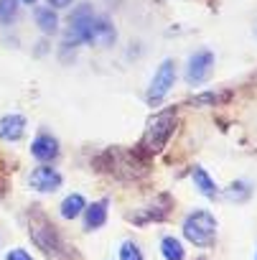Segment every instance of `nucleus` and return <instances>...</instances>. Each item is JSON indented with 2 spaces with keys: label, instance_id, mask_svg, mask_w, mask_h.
Segmentation results:
<instances>
[{
  "label": "nucleus",
  "instance_id": "1",
  "mask_svg": "<svg viewBox=\"0 0 257 260\" xmlns=\"http://www.w3.org/2000/svg\"><path fill=\"white\" fill-rule=\"evenodd\" d=\"M176 125H178V112L176 107H166L161 112H156L148 125H145V133H143V141L138 146V151H143L145 156H156L166 148V143L173 138L176 133Z\"/></svg>",
  "mask_w": 257,
  "mask_h": 260
},
{
  "label": "nucleus",
  "instance_id": "2",
  "mask_svg": "<svg viewBox=\"0 0 257 260\" xmlns=\"http://www.w3.org/2000/svg\"><path fill=\"white\" fill-rule=\"evenodd\" d=\"M216 217L209 209H194L186 219H183V237L196 245V247H209L216 240Z\"/></svg>",
  "mask_w": 257,
  "mask_h": 260
},
{
  "label": "nucleus",
  "instance_id": "3",
  "mask_svg": "<svg viewBox=\"0 0 257 260\" xmlns=\"http://www.w3.org/2000/svg\"><path fill=\"white\" fill-rule=\"evenodd\" d=\"M97 16H94V8L89 3H79L69 18V31H66V39H64V46L69 49L71 44L79 46V44H89L92 39V26H94Z\"/></svg>",
  "mask_w": 257,
  "mask_h": 260
},
{
  "label": "nucleus",
  "instance_id": "4",
  "mask_svg": "<svg viewBox=\"0 0 257 260\" xmlns=\"http://www.w3.org/2000/svg\"><path fill=\"white\" fill-rule=\"evenodd\" d=\"M176 84V61L173 59H163L161 67L156 69L153 79H151V87H148V102L151 105H161L166 100V94L173 89Z\"/></svg>",
  "mask_w": 257,
  "mask_h": 260
},
{
  "label": "nucleus",
  "instance_id": "5",
  "mask_svg": "<svg viewBox=\"0 0 257 260\" xmlns=\"http://www.w3.org/2000/svg\"><path fill=\"white\" fill-rule=\"evenodd\" d=\"M214 51L211 49H199L196 54H191L189 56V64H186V82L191 84V87H199V84H204L209 77H211V72H214Z\"/></svg>",
  "mask_w": 257,
  "mask_h": 260
},
{
  "label": "nucleus",
  "instance_id": "6",
  "mask_svg": "<svg viewBox=\"0 0 257 260\" xmlns=\"http://www.w3.org/2000/svg\"><path fill=\"white\" fill-rule=\"evenodd\" d=\"M31 237H33V242H36L46 255H51V257H59L61 250H64V245H61L56 230H54L49 222H33V227H31Z\"/></svg>",
  "mask_w": 257,
  "mask_h": 260
},
{
  "label": "nucleus",
  "instance_id": "7",
  "mask_svg": "<svg viewBox=\"0 0 257 260\" xmlns=\"http://www.w3.org/2000/svg\"><path fill=\"white\" fill-rule=\"evenodd\" d=\"M31 186H33V191H39V194H51V191H56L59 186H61V174L59 171H54V169H49V166H39V169H33L31 171Z\"/></svg>",
  "mask_w": 257,
  "mask_h": 260
},
{
  "label": "nucleus",
  "instance_id": "8",
  "mask_svg": "<svg viewBox=\"0 0 257 260\" xmlns=\"http://www.w3.org/2000/svg\"><path fill=\"white\" fill-rule=\"evenodd\" d=\"M31 153H33V158H39L41 164H49V161H54V158L59 156V141H56L54 136H49V133H41V136L33 138Z\"/></svg>",
  "mask_w": 257,
  "mask_h": 260
},
{
  "label": "nucleus",
  "instance_id": "9",
  "mask_svg": "<svg viewBox=\"0 0 257 260\" xmlns=\"http://www.w3.org/2000/svg\"><path fill=\"white\" fill-rule=\"evenodd\" d=\"M26 133V117L13 112V115H6V117H0V141H21Z\"/></svg>",
  "mask_w": 257,
  "mask_h": 260
},
{
  "label": "nucleus",
  "instance_id": "10",
  "mask_svg": "<svg viewBox=\"0 0 257 260\" xmlns=\"http://www.w3.org/2000/svg\"><path fill=\"white\" fill-rule=\"evenodd\" d=\"M107 207H109L107 199H99V202H92V204L84 207L82 214H84V230L87 232H92V230H97L107 222Z\"/></svg>",
  "mask_w": 257,
  "mask_h": 260
},
{
  "label": "nucleus",
  "instance_id": "11",
  "mask_svg": "<svg viewBox=\"0 0 257 260\" xmlns=\"http://www.w3.org/2000/svg\"><path fill=\"white\" fill-rule=\"evenodd\" d=\"M115 39H117L115 26H112L107 18L97 16V21H94V26H92V39H89V44H92V46H109Z\"/></svg>",
  "mask_w": 257,
  "mask_h": 260
},
{
  "label": "nucleus",
  "instance_id": "12",
  "mask_svg": "<svg viewBox=\"0 0 257 260\" xmlns=\"http://www.w3.org/2000/svg\"><path fill=\"white\" fill-rule=\"evenodd\" d=\"M191 179H194V186H196L199 194H204L206 199H216V194H219L216 181L209 176V171H206L204 166H196V169L191 171Z\"/></svg>",
  "mask_w": 257,
  "mask_h": 260
},
{
  "label": "nucleus",
  "instance_id": "13",
  "mask_svg": "<svg viewBox=\"0 0 257 260\" xmlns=\"http://www.w3.org/2000/svg\"><path fill=\"white\" fill-rule=\"evenodd\" d=\"M33 18H36V23H39V28L44 34H56L59 31V16H56L54 8H36Z\"/></svg>",
  "mask_w": 257,
  "mask_h": 260
},
{
  "label": "nucleus",
  "instance_id": "14",
  "mask_svg": "<svg viewBox=\"0 0 257 260\" xmlns=\"http://www.w3.org/2000/svg\"><path fill=\"white\" fill-rule=\"evenodd\" d=\"M84 207H87V202H84L82 194H69V197L61 202L59 212H61L64 219H74V217H79V214L84 212Z\"/></svg>",
  "mask_w": 257,
  "mask_h": 260
},
{
  "label": "nucleus",
  "instance_id": "15",
  "mask_svg": "<svg viewBox=\"0 0 257 260\" xmlns=\"http://www.w3.org/2000/svg\"><path fill=\"white\" fill-rule=\"evenodd\" d=\"M224 197H227L229 202H237V204H242V202H247V199L252 197V184H249V181H244V179H239V181H232V184L227 186Z\"/></svg>",
  "mask_w": 257,
  "mask_h": 260
},
{
  "label": "nucleus",
  "instance_id": "16",
  "mask_svg": "<svg viewBox=\"0 0 257 260\" xmlns=\"http://www.w3.org/2000/svg\"><path fill=\"white\" fill-rule=\"evenodd\" d=\"M161 252H163V257H166V260H183V257H186L183 242H181V240H176V237H171V235L161 240Z\"/></svg>",
  "mask_w": 257,
  "mask_h": 260
},
{
  "label": "nucleus",
  "instance_id": "17",
  "mask_svg": "<svg viewBox=\"0 0 257 260\" xmlns=\"http://www.w3.org/2000/svg\"><path fill=\"white\" fill-rule=\"evenodd\" d=\"M227 100H229V92H204V94H199V97H194L189 102L196 105V107H216V105H222Z\"/></svg>",
  "mask_w": 257,
  "mask_h": 260
},
{
  "label": "nucleus",
  "instance_id": "18",
  "mask_svg": "<svg viewBox=\"0 0 257 260\" xmlns=\"http://www.w3.org/2000/svg\"><path fill=\"white\" fill-rule=\"evenodd\" d=\"M18 3L21 0H0V23H13L18 16Z\"/></svg>",
  "mask_w": 257,
  "mask_h": 260
},
{
  "label": "nucleus",
  "instance_id": "19",
  "mask_svg": "<svg viewBox=\"0 0 257 260\" xmlns=\"http://www.w3.org/2000/svg\"><path fill=\"white\" fill-rule=\"evenodd\" d=\"M120 260H143L140 245H135L133 240H125L120 245Z\"/></svg>",
  "mask_w": 257,
  "mask_h": 260
},
{
  "label": "nucleus",
  "instance_id": "20",
  "mask_svg": "<svg viewBox=\"0 0 257 260\" xmlns=\"http://www.w3.org/2000/svg\"><path fill=\"white\" fill-rule=\"evenodd\" d=\"M6 260H33V257H31V252H26L23 247H16V250H11V252L6 255Z\"/></svg>",
  "mask_w": 257,
  "mask_h": 260
},
{
  "label": "nucleus",
  "instance_id": "21",
  "mask_svg": "<svg viewBox=\"0 0 257 260\" xmlns=\"http://www.w3.org/2000/svg\"><path fill=\"white\" fill-rule=\"evenodd\" d=\"M46 3H49V8H69L71 6V0H46Z\"/></svg>",
  "mask_w": 257,
  "mask_h": 260
},
{
  "label": "nucleus",
  "instance_id": "22",
  "mask_svg": "<svg viewBox=\"0 0 257 260\" xmlns=\"http://www.w3.org/2000/svg\"><path fill=\"white\" fill-rule=\"evenodd\" d=\"M23 3H28V6H33V3H36V0H23Z\"/></svg>",
  "mask_w": 257,
  "mask_h": 260
},
{
  "label": "nucleus",
  "instance_id": "23",
  "mask_svg": "<svg viewBox=\"0 0 257 260\" xmlns=\"http://www.w3.org/2000/svg\"><path fill=\"white\" fill-rule=\"evenodd\" d=\"M254 36H257V23H254Z\"/></svg>",
  "mask_w": 257,
  "mask_h": 260
},
{
  "label": "nucleus",
  "instance_id": "24",
  "mask_svg": "<svg viewBox=\"0 0 257 260\" xmlns=\"http://www.w3.org/2000/svg\"><path fill=\"white\" fill-rule=\"evenodd\" d=\"M254 260H257V252H254Z\"/></svg>",
  "mask_w": 257,
  "mask_h": 260
}]
</instances>
